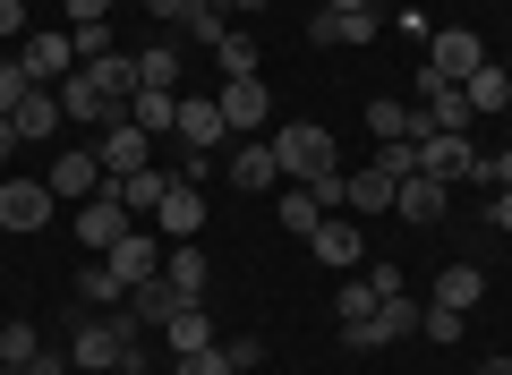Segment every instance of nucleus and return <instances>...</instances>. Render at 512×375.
Returning a JSON list of instances; mask_svg holds the SVG:
<instances>
[{
    "label": "nucleus",
    "instance_id": "412c9836",
    "mask_svg": "<svg viewBox=\"0 0 512 375\" xmlns=\"http://www.w3.org/2000/svg\"><path fill=\"white\" fill-rule=\"evenodd\" d=\"M128 128H146V137H171V128H180V94L137 86V94H128Z\"/></svg>",
    "mask_w": 512,
    "mask_h": 375
},
{
    "label": "nucleus",
    "instance_id": "3c124183",
    "mask_svg": "<svg viewBox=\"0 0 512 375\" xmlns=\"http://www.w3.org/2000/svg\"><path fill=\"white\" fill-rule=\"evenodd\" d=\"M146 9H154L163 26H180V18H188V0H146Z\"/></svg>",
    "mask_w": 512,
    "mask_h": 375
},
{
    "label": "nucleus",
    "instance_id": "6e6552de",
    "mask_svg": "<svg viewBox=\"0 0 512 375\" xmlns=\"http://www.w3.org/2000/svg\"><path fill=\"white\" fill-rule=\"evenodd\" d=\"M52 205V179H0V231H43Z\"/></svg>",
    "mask_w": 512,
    "mask_h": 375
},
{
    "label": "nucleus",
    "instance_id": "864d4df0",
    "mask_svg": "<svg viewBox=\"0 0 512 375\" xmlns=\"http://www.w3.org/2000/svg\"><path fill=\"white\" fill-rule=\"evenodd\" d=\"M9 154H18V128H9V120H0V162H9Z\"/></svg>",
    "mask_w": 512,
    "mask_h": 375
},
{
    "label": "nucleus",
    "instance_id": "5fc2aeb1",
    "mask_svg": "<svg viewBox=\"0 0 512 375\" xmlns=\"http://www.w3.org/2000/svg\"><path fill=\"white\" fill-rule=\"evenodd\" d=\"M325 9H376V0H325Z\"/></svg>",
    "mask_w": 512,
    "mask_h": 375
},
{
    "label": "nucleus",
    "instance_id": "ea45409f",
    "mask_svg": "<svg viewBox=\"0 0 512 375\" xmlns=\"http://www.w3.org/2000/svg\"><path fill=\"white\" fill-rule=\"evenodd\" d=\"M69 43H77V69L103 60V52H120V43H111V18H103V26H69Z\"/></svg>",
    "mask_w": 512,
    "mask_h": 375
},
{
    "label": "nucleus",
    "instance_id": "aec40b11",
    "mask_svg": "<svg viewBox=\"0 0 512 375\" xmlns=\"http://www.w3.org/2000/svg\"><path fill=\"white\" fill-rule=\"evenodd\" d=\"M393 197H402V188H393L376 162H367V171H342V205L350 214H393Z\"/></svg>",
    "mask_w": 512,
    "mask_h": 375
},
{
    "label": "nucleus",
    "instance_id": "e433bc0d",
    "mask_svg": "<svg viewBox=\"0 0 512 375\" xmlns=\"http://www.w3.org/2000/svg\"><path fill=\"white\" fill-rule=\"evenodd\" d=\"M0 358H9V367H35V358H43V333H35V324H0Z\"/></svg>",
    "mask_w": 512,
    "mask_h": 375
},
{
    "label": "nucleus",
    "instance_id": "7ed1b4c3",
    "mask_svg": "<svg viewBox=\"0 0 512 375\" xmlns=\"http://www.w3.org/2000/svg\"><path fill=\"white\" fill-rule=\"evenodd\" d=\"M9 60H18L35 86H60V77H77V43H69V26H60V18H52V26H35V35H26Z\"/></svg>",
    "mask_w": 512,
    "mask_h": 375
},
{
    "label": "nucleus",
    "instance_id": "49530a36",
    "mask_svg": "<svg viewBox=\"0 0 512 375\" xmlns=\"http://www.w3.org/2000/svg\"><path fill=\"white\" fill-rule=\"evenodd\" d=\"M419 333H427V341H461V316H453V307H427Z\"/></svg>",
    "mask_w": 512,
    "mask_h": 375
},
{
    "label": "nucleus",
    "instance_id": "b1692460",
    "mask_svg": "<svg viewBox=\"0 0 512 375\" xmlns=\"http://www.w3.org/2000/svg\"><path fill=\"white\" fill-rule=\"evenodd\" d=\"M111 188H120L128 214H163V197L180 188V171H163V162H154V171H137V179H111Z\"/></svg>",
    "mask_w": 512,
    "mask_h": 375
},
{
    "label": "nucleus",
    "instance_id": "13d9d810",
    "mask_svg": "<svg viewBox=\"0 0 512 375\" xmlns=\"http://www.w3.org/2000/svg\"><path fill=\"white\" fill-rule=\"evenodd\" d=\"M0 367H9V358H0Z\"/></svg>",
    "mask_w": 512,
    "mask_h": 375
},
{
    "label": "nucleus",
    "instance_id": "ddd939ff",
    "mask_svg": "<svg viewBox=\"0 0 512 375\" xmlns=\"http://www.w3.org/2000/svg\"><path fill=\"white\" fill-rule=\"evenodd\" d=\"M43 179H52V197H77V205H86V197H103V188H111V179H103V154H86V145L52 154V171H43Z\"/></svg>",
    "mask_w": 512,
    "mask_h": 375
},
{
    "label": "nucleus",
    "instance_id": "393cba45",
    "mask_svg": "<svg viewBox=\"0 0 512 375\" xmlns=\"http://www.w3.org/2000/svg\"><path fill=\"white\" fill-rule=\"evenodd\" d=\"M154 222H163V239L180 248V239H197V231H205V197H197V188L180 179V188L163 197V214H154Z\"/></svg>",
    "mask_w": 512,
    "mask_h": 375
},
{
    "label": "nucleus",
    "instance_id": "37998d69",
    "mask_svg": "<svg viewBox=\"0 0 512 375\" xmlns=\"http://www.w3.org/2000/svg\"><path fill=\"white\" fill-rule=\"evenodd\" d=\"M359 273H367L376 299H402V265H393V256H376V265H359Z\"/></svg>",
    "mask_w": 512,
    "mask_h": 375
},
{
    "label": "nucleus",
    "instance_id": "c85d7f7f",
    "mask_svg": "<svg viewBox=\"0 0 512 375\" xmlns=\"http://www.w3.org/2000/svg\"><path fill=\"white\" fill-rule=\"evenodd\" d=\"M163 333H171V350H180V358H188V350H214V341H222V324H214V316H205V299H188V307H180V316H171V324H163Z\"/></svg>",
    "mask_w": 512,
    "mask_h": 375
},
{
    "label": "nucleus",
    "instance_id": "a211bd4d",
    "mask_svg": "<svg viewBox=\"0 0 512 375\" xmlns=\"http://www.w3.org/2000/svg\"><path fill=\"white\" fill-rule=\"evenodd\" d=\"M222 171H231V188H248V197H256V188H274V179H282V162H274V145H265V137H248V145H231Z\"/></svg>",
    "mask_w": 512,
    "mask_h": 375
},
{
    "label": "nucleus",
    "instance_id": "f3484780",
    "mask_svg": "<svg viewBox=\"0 0 512 375\" xmlns=\"http://www.w3.org/2000/svg\"><path fill=\"white\" fill-rule=\"evenodd\" d=\"M52 94H60V120H103V128H111V120H120V103H111V94H103V86H94V77H86V69H77V77H60V86H52Z\"/></svg>",
    "mask_w": 512,
    "mask_h": 375
},
{
    "label": "nucleus",
    "instance_id": "423d86ee",
    "mask_svg": "<svg viewBox=\"0 0 512 375\" xmlns=\"http://www.w3.org/2000/svg\"><path fill=\"white\" fill-rule=\"evenodd\" d=\"M419 324H427V307H419V299H410V290H402V299H384V307H376V316H367V324H342V341H350V350H384V341L419 333Z\"/></svg>",
    "mask_w": 512,
    "mask_h": 375
},
{
    "label": "nucleus",
    "instance_id": "c756f323",
    "mask_svg": "<svg viewBox=\"0 0 512 375\" xmlns=\"http://www.w3.org/2000/svg\"><path fill=\"white\" fill-rule=\"evenodd\" d=\"M163 282L180 290V299H205V256H197V239H180V248H163Z\"/></svg>",
    "mask_w": 512,
    "mask_h": 375
},
{
    "label": "nucleus",
    "instance_id": "6ab92c4d",
    "mask_svg": "<svg viewBox=\"0 0 512 375\" xmlns=\"http://www.w3.org/2000/svg\"><path fill=\"white\" fill-rule=\"evenodd\" d=\"M478 299H487V273H478V265H461V256H453V265L436 273V299H427V307H453V316H470Z\"/></svg>",
    "mask_w": 512,
    "mask_h": 375
},
{
    "label": "nucleus",
    "instance_id": "052dcab7",
    "mask_svg": "<svg viewBox=\"0 0 512 375\" xmlns=\"http://www.w3.org/2000/svg\"><path fill=\"white\" fill-rule=\"evenodd\" d=\"M504 111H512V103H504Z\"/></svg>",
    "mask_w": 512,
    "mask_h": 375
},
{
    "label": "nucleus",
    "instance_id": "f8f14e48",
    "mask_svg": "<svg viewBox=\"0 0 512 375\" xmlns=\"http://www.w3.org/2000/svg\"><path fill=\"white\" fill-rule=\"evenodd\" d=\"M214 103H222V120H231L239 137H256V128L274 120V94H265V77H222Z\"/></svg>",
    "mask_w": 512,
    "mask_h": 375
},
{
    "label": "nucleus",
    "instance_id": "1a4fd4ad",
    "mask_svg": "<svg viewBox=\"0 0 512 375\" xmlns=\"http://www.w3.org/2000/svg\"><path fill=\"white\" fill-rule=\"evenodd\" d=\"M94 154H103V179H137V171H154V137H146V128H128V111L103 128V145H94Z\"/></svg>",
    "mask_w": 512,
    "mask_h": 375
},
{
    "label": "nucleus",
    "instance_id": "72a5a7b5",
    "mask_svg": "<svg viewBox=\"0 0 512 375\" xmlns=\"http://www.w3.org/2000/svg\"><path fill=\"white\" fill-rule=\"evenodd\" d=\"M376 307H384V299H376V290H367V273H350V282L333 290V324H367V316H376Z\"/></svg>",
    "mask_w": 512,
    "mask_h": 375
},
{
    "label": "nucleus",
    "instance_id": "cd10ccee",
    "mask_svg": "<svg viewBox=\"0 0 512 375\" xmlns=\"http://www.w3.org/2000/svg\"><path fill=\"white\" fill-rule=\"evenodd\" d=\"M86 77H94V86H103L120 111H128V94L146 86V77H137V52H103V60H86Z\"/></svg>",
    "mask_w": 512,
    "mask_h": 375
},
{
    "label": "nucleus",
    "instance_id": "09e8293b",
    "mask_svg": "<svg viewBox=\"0 0 512 375\" xmlns=\"http://www.w3.org/2000/svg\"><path fill=\"white\" fill-rule=\"evenodd\" d=\"M487 179H495V188H512V145H504V154H487Z\"/></svg>",
    "mask_w": 512,
    "mask_h": 375
},
{
    "label": "nucleus",
    "instance_id": "a19ab883",
    "mask_svg": "<svg viewBox=\"0 0 512 375\" xmlns=\"http://www.w3.org/2000/svg\"><path fill=\"white\" fill-rule=\"evenodd\" d=\"M26 94H35V77H26L18 60H0V120H9V111H18Z\"/></svg>",
    "mask_w": 512,
    "mask_h": 375
},
{
    "label": "nucleus",
    "instance_id": "f257e3e1",
    "mask_svg": "<svg viewBox=\"0 0 512 375\" xmlns=\"http://www.w3.org/2000/svg\"><path fill=\"white\" fill-rule=\"evenodd\" d=\"M69 367L77 375H146V341H137V324H77L69 341Z\"/></svg>",
    "mask_w": 512,
    "mask_h": 375
},
{
    "label": "nucleus",
    "instance_id": "bf43d9fd",
    "mask_svg": "<svg viewBox=\"0 0 512 375\" xmlns=\"http://www.w3.org/2000/svg\"><path fill=\"white\" fill-rule=\"evenodd\" d=\"M52 9H60V0H52Z\"/></svg>",
    "mask_w": 512,
    "mask_h": 375
},
{
    "label": "nucleus",
    "instance_id": "20e7f679",
    "mask_svg": "<svg viewBox=\"0 0 512 375\" xmlns=\"http://www.w3.org/2000/svg\"><path fill=\"white\" fill-rule=\"evenodd\" d=\"M478 69H487V43H478L470 26H444V35H427V77H444V86H470Z\"/></svg>",
    "mask_w": 512,
    "mask_h": 375
},
{
    "label": "nucleus",
    "instance_id": "7c9ffc66",
    "mask_svg": "<svg viewBox=\"0 0 512 375\" xmlns=\"http://www.w3.org/2000/svg\"><path fill=\"white\" fill-rule=\"evenodd\" d=\"M461 94H470V120H495V111L512 103V69H495V60H487V69H478Z\"/></svg>",
    "mask_w": 512,
    "mask_h": 375
},
{
    "label": "nucleus",
    "instance_id": "58836bf2",
    "mask_svg": "<svg viewBox=\"0 0 512 375\" xmlns=\"http://www.w3.org/2000/svg\"><path fill=\"white\" fill-rule=\"evenodd\" d=\"M77 290H86L94 307H128V290H120V273H111V265H86V273H77Z\"/></svg>",
    "mask_w": 512,
    "mask_h": 375
},
{
    "label": "nucleus",
    "instance_id": "473e14b6",
    "mask_svg": "<svg viewBox=\"0 0 512 375\" xmlns=\"http://www.w3.org/2000/svg\"><path fill=\"white\" fill-rule=\"evenodd\" d=\"M180 26H188V43H205V52H214V43L231 35V9H222V0H188Z\"/></svg>",
    "mask_w": 512,
    "mask_h": 375
},
{
    "label": "nucleus",
    "instance_id": "f704fd0d",
    "mask_svg": "<svg viewBox=\"0 0 512 375\" xmlns=\"http://www.w3.org/2000/svg\"><path fill=\"white\" fill-rule=\"evenodd\" d=\"M214 60H222V77H256V35H248V26H231V35L214 43Z\"/></svg>",
    "mask_w": 512,
    "mask_h": 375
},
{
    "label": "nucleus",
    "instance_id": "6e6d98bb",
    "mask_svg": "<svg viewBox=\"0 0 512 375\" xmlns=\"http://www.w3.org/2000/svg\"><path fill=\"white\" fill-rule=\"evenodd\" d=\"M487 375H512V358H487Z\"/></svg>",
    "mask_w": 512,
    "mask_h": 375
},
{
    "label": "nucleus",
    "instance_id": "dca6fc26",
    "mask_svg": "<svg viewBox=\"0 0 512 375\" xmlns=\"http://www.w3.org/2000/svg\"><path fill=\"white\" fill-rule=\"evenodd\" d=\"M180 145H197V154H214L222 137H231V120H222V103L214 94H180V128H171Z\"/></svg>",
    "mask_w": 512,
    "mask_h": 375
},
{
    "label": "nucleus",
    "instance_id": "c03bdc74",
    "mask_svg": "<svg viewBox=\"0 0 512 375\" xmlns=\"http://www.w3.org/2000/svg\"><path fill=\"white\" fill-rule=\"evenodd\" d=\"M26 35H35V26H26V0H0V43H9V52H18Z\"/></svg>",
    "mask_w": 512,
    "mask_h": 375
},
{
    "label": "nucleus",
    "instance_id": "8fccbe9b",
    "mask_svg": "<svg viewBox=\"0 0 512 375\" xmlns=\"http://www.w3.org/2000/svg\"><path fill=\"white\" fill-rule=\"evenodd\" d=\"M222 9H231V26H239V18H265L274 0H222Z\"/></svg>",
    "mask_w": 512,
    "mask_h": 375
},
{
    "label": "nucleus",
    "instance_id": "9b49d317",
    "mask_svg": "<svg viewBox=\"0 0 512 375\" xmlns=\"http://www.w3.org/2000/svg\"><path fill=\"white\" fill-rule=\"evenodd\" d=\"M308 256H325V273H359L367 265V239H359V222H350V214H325L308 231Z\"/></svg>",
    "mask_w": 512,
    "mask_h": 375
},
{
    "label": "nucleus",
    "instance_id": "4468645a",
    "mask_svg": "<svg viewBox=\"0 0 512 375\" xmlns=\"http://www.w3.org/2000/svg\"><path fill=\"white\" fill-rule=\"evenodd\" d=\"M163 248H171V239H163V231H128V239H120V248H111V256H103V265H111V273H120V290H137V282H154V273H163Z\"/></svg>",
    "mask_w": 512,
    "mask_h": 375
},
{
    "label": "nucleus",
    "instance_id": "9d476101",
    "mask_svg": "<svg viewBox=\"0 0 512 375\" xmlns=\"http://www.w3.org/2000/svg\"><path fill=\"white\" fill-rule=\"evenodd\" d=\"M128 231H137V222H128V205H120V188H103V197H86V205H77V239H86L94 256H111V248H120Z\"/></svg>",
    "mask_w": 512,
    "mask_h": 375
},
{
    "label": "nucleus",
    "instance_id": "4d7b16f0",
    "mask_svg": "<svg viewBox=\"0 0 512 375\" xmlns=\"http://www.w3.org/2000/svg\"><path fill=\"white\" fill-rule=\"evenodd\" d=\"M0 375H35V367H0Z\"/></svg>",
    "mask_w": 512,
    "mask_h": 375
},
{
    "label": "nucleus",
    "instance_id": "603ef678",
    "mask_svg": "<svg viewBox=\"0 0 512 375\" xmlns=\"http://www.w3.org/2000/svg\"><path fill=\"white\" fill-rule=\"evenodd\" d=\"M35 375H77V367H69V358H52V350H43V358H35Z\"/></svg>",
    "mask_w": 512,
    "mask_h": 375
},
{
    "label": "nucleus",
    "instance_id": "4c0bfd02",
    "mask_svg": "<svg viewBox=\"0 0 512 375\" xmlns=\"http://www.w3.org/2000/svg\"><path fill=\"white\" fill-rule=\"evenodd\" d=\"M137 77H146V86H163V94H180V52H137Z\"/></svg>",
    "mask_w": 512,
    "mask_h": 375
},
{
    "label": "nucleus",
    "instance_id": "79ce46f5",
    "mask_svg": "<svg viewBox=\"0 0 512 375\" xmlns=\"http://www.w3.org/2000/svg\"><path fill=\"white\" fill-rule=\"evenodd\" d=\"M180 375H239V367H231V350L214 341V350H188V358H180Z\"/></svg>",
    "mask_w": 512,
    "mask_h": 375
},
{
    "label": "nucleus",
    "instance_id": "2f4dec72",
    "mask_svg": "<svg viewBox=\"0 0 512 375\" xmlns=\"http://www.w3.org/2000/svg\"><path fill=\"white\" fill-rule=\"evenodd\" d=\"M274 222H282L291 239H308L316 222H325V205H316V188H282V197H274Z\"/></svg>",
    "mask_w": 512,
    "mask_h": 375
},
{
    "label": "nucleus",
    "instance_id": "c9c22d12",
    "mask_svg": "<svg viewBox=\"0 0 512 375\" xmlns=\"http://www.w3.org/2000/svg\"><path fill=\"white\" fill-rule=\"evenodd\" d=\"M376 171L393 179V188H402V179H419V145H410V137H384V145H376Z\"/></svg>",
    "mask_w": 512,
    "mask_h": 375
},
{
    "label": "nucleus",
    "instance_id": "0eeeda50",
    "mask_svg": "<svg viewBox=\"0 0 512 375\" xmlns=\"http://www.w3.org/2000/svg\"><path fill=\"white\" fill-rule=\"evenodd\" d=\"M325 52H367V43L384 35V9H316V26H308Z\"/></svg>",
    "mask_w": 512,
    "mask_h": 375
},
{
    "label": "nucleus",
    "instance_id": "de8ad7c7",
    "mask_svg": "<svg viewBox=\"0 0 512 375\" xmlns=\"http://www.w3.org/2000/svg\"><path fill=\"white\" fill-rule=\"evenodd\" d=\"M487 222H495V231H512V188H495V197H487Z\"/></svg>",
    "mask_w": 512,
    "mask_h": 375
},
{
    "label": "nucleus",
    "instance_id": "f03ea898",
    "mask_svg": "<svg viewBox=\"0 0 512 375\" xmlns=\"http://www.w3.org/2000/svg\"><path fill=\"white\" fill-rule=\"evenodd\" d=\"M265 145H274L282 179H299V188H308V179H325V171H342V162H333V137H325L316 120H282Z\"/></svg>",
    "mask_w": 512,
    "mask_h": 375
},
{
    "label": "nucleus",
    "instance_id": "bb28decb",
    "mask_svg": "<svg viewBox=\"0 0 512 375\" xmlns=\"http://www.w3.org/2000/svg\"><path fill=\"white\" fill-rule=\"evenodd\" d=\"M367 128H376V145H384V137H410V145H419V137H436V128H427V111L393 103V94H384V103H367Z\"/></svg>",
    "mask_w": 512,
    "mask_h": 375
},
{
    "label": "nucleus",
    "instance_id": "2eb2a0df",
    "mask_svg": "<svg viewBox=\"0 0 512 375\" xmlns=\"http://www.w3.org/2000/svg\"><path fill=\"white\" fill-rule=\"evenodd\" d=\"M419 111H427V128H444V137H470V94L444 86V77H427V69H419Z\"/></svg>",
    "mask_w": 512,
    "mask_h": 375
},
{
    "label": "nucleus",
    "instance_id": "39448f33",
    "mask_svg": "<svg viewBox=\"0 0 512 375\" xmlns=\"http://www.w3.org/2000/svg\"><path fill=\"white\" fill-rule=\"evenodd\" d=\"M419 171L444 179V188H461V179H487V154H478L470 137H444L436 128V137H419Z\"/></svg>",
    "mask_w": 512,
    "mask_h": 375
},
{
    "label": "nucleus",
    "instance_id": "a878e982",
    "mask_svg": "<svg viewBox=\"0 0 512 375\" xmlns=\"http://www.w3.org/2000/svg\"><path fill=\"white\" fill-rule=\"evenodd\" d=\"M9 128H18V145H43V137L60 128V94H52V86H35L18 111H9Z\"/></svg>",
    "mask_w": 512,
    "mask_h": 375
},
{
    "label": "nucleus",
    "instance_id": "4be33fe9",
    "mask_svg": "<svg viewBox=\"0 0 512 375\" xmlns=\"http://www.w3.org/2000/svg\"><path fill=\"white\" fill-rule=\"evenodd\" d=\"M180 307H188V299L163 282V273H154V282H137V290H128V307H120V316H128V324H171Z\"/></svg>",
    "mask_w": 512,
    "mask_h": 375
},
{
    "label": "nucleus",
    "instance_id": "5701e85b",
    "mask_svg": "<svg viewBox=\"0 0 512 375\" xmlns=\"http://www.w3.org/2000/svg\"><path fill=\"white\" fill-rule=\"evenodd\" d=\"M393 214H402V222H419V231H436V222H444V179H402V197H393Z\"/></svg>",
    "mask_w": 512,
    "mask_h": 375
},
{
    "label": "nucleus",
    "instance_id": "a18cd8bd",
    "mask_svg": "<svg viewBox=\"0 0 512 375\" xmlns=\"http://www.w3.org/2000/svg\"><path fill=\"white\" fill-rule=\"evenodd\" d=\"M111 0H60V26H103Z\"/></svg>",
    "mask_w": 512,
    "mask_h": 375
}]
</instances>
